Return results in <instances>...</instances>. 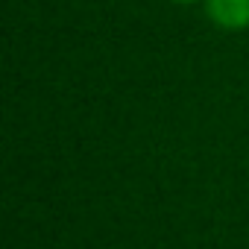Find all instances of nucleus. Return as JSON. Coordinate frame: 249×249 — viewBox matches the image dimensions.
Here are the masks:
<instances>
[{
  "label": "nucleus",
  "instance_id": "obj_1",
  "mask_svg": "<svg viewBox=\"0 0 249 249\" xmlns=\"http://www.w3.org/2000/svg\"><path fill=\"white\" fill-rule=\"evenodd\" d=\"M205 12L220 30L249 27V0H205Z\"/></svg>",
  "mask_w": 249,
  "mask_h": 249
}]
</instances>
